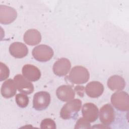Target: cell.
Returning a JSON list of instances; mask_svg holds the SVG:
<instances>
[{"instance_id":"obj_6","label":"cell","mask_w":129,"mask_h":129,"mask_svg":"<svg viewBox=\"0 0 129 129\" xmlns=\"http://www.w3.org/2000/svg\"><path fill=\"white\" fill-rule=\"evenodd\" d=\"M17 17V12L15 9L10 6H0V23L8 25L13 22Z\"/></svg>"},{"instance_id":"obj_12","label":"cell","mask_w":129,"mask_h":129,"mask_svg":"<svg viewBox=\"0 0 129 129\" xmlns=\"http://www.w3.org/2000/svg\"><path fill=\"white\" fill-rule=\"evenodd\" d=\"M23 76L31 82L38 81L41 77V72L39 69L31 64H26L22 68Z\"/></svg>"},{"instance_id":"obj_9","label":"cell","mask_w":129,"mask_h":129,"mask_svg":"<svg viewBox=\"0 0 129 129\" xmlns=\"http://www.w3.org/2000/svg\"><path fill=\"white\" fill-rule=\"evenodd\" d=\"M82 113L83 117L89 122L96 121L99 115V110L97 106L92 103H86L82 107Z\"/></svg>"},{"instance_id":"obj_10","label":"cell","mask_w":129,"mask_h":129,"mask_svg":"<svg viewBox=\"0 0 129 129\" xmlns=\"http://www.w3.org/2000/svg\"><path fill=\"white\" fill-rule=\"evenodd\" d=\"M71 68L70 61L66 58H61L56 60L53 66L54 74L59 77L67 75Z\"/></svg>"},{"instance_id":"obj_7","label":"cell","mask_w":129,"mask_h":129,"mask_svg":"<svg viewBox=\"0 0 129 129\" xmlns=\"http://www.w3.org/2000/svg\"><path fill=\"white\" fill-rule=\"evenodd\" d=\"M17 89L21 93L29 95L31 94L34 89L32 83L21 74L16 75L14 78Z\"/></svg>"},{"instance_id":"obj_21","label":"cell","mask_w":129,"mask_h":129,"mask_svg":"<svg viewBox=\"0 0 129 129\" xmlns=\"http://www.w3.org/2000/svg\"><path fill=\"white\" fill-rule=\"evenodd\" d=\"M90 125V122L82 117L77 120L75 128H89L91 127Z\"/></svg>"},{"instance_id":"obj_8","label":"cell","mask_w":129,"mask_h":129,"mask_svg":"<svg viewBox=\"0 0 129 129\" xmlns=\"http://www.w3.org/2000/svg\"><path fill=\"white\" fill-rule=\"evenodd\" d=\"M99 113L100 120L105 126L110 125L114 120V111L110 104H106L101 107Z\"/></svg>"},{"instance_id":"obj_4","label":"cell","mask_w":129,"mask_h":129,"mask_svg":"<svg viewBox=\"0 0 129 129\" xmlns=\"http://www.w3.org/2000/svg\"><path fill=\"white\" fill-rule=\"evenodd\" d=\"M32 54L35 59L40 62H46L51 59L54 52L51 47L41 44L35 46L32 51Z\"/></svg>"},{"instance_id":"obj_1","label":"cell","mask_w":129,"mask_h":129,"mask_svg":"<svg viewBox=\"0 0 129 129\" xmlns=\"http://www.w3.org/2000/svg\"><path fill=\"white\" fill-rule=\"evenodd\" d=\"M82 101L79 99H72L68 101L60 111V116L63 119H69L76 116L80 110Z\"/></svg>"},{"instance_id":"obj_18","label":"cell","mask_w":129,"mask_h":129,"mask_svg":"<svg viewBox=\"0 0 129 129\" xmlns=\"http://www.w3.org/2000/svg\"><path fill=\"white\" fill-rule=\"evenodd\" d=\"M15 100L17 104L21 108L27 107L29 104V98L26 94L19 93L16 95Z\"/></svg>"},{"instance_id":"obj_11","label":"cell","mask_w":129,"mask_h":129,"mask_svg":"<svg viewBox=\"0 0 129 129\" xmlns=\"http://www.w3.org/2000/svg\"><path fill=\"white\" fill-rule=\"evenodd\" d=\"M9 51L12 56L17 58H23L28 53V49L27 46L20 42L12 43L9 46Z\"/></svg>"},{"instance_id":"obj_17","label":"cell","mask_w":129,"mask_h":129,"mask_svg":"<svg viewBox=\"0 0 129 129\" xmlns=\"http://www.w3.org/2000/svg\"><path fill=\"white\" fill-rule=\"evenodd\" d=\"M107 84L111 90L119 91L124 88L125 82L122 77L118 75H113L108 79Z\"/></svg>"},{"instance_id":"obj_3","label":"cell","mask_w":129,"mask_h":129,"mask_svg":"<svg viewBox=\"0 0 129 129\" xmlns=\"http://www.w3.org/2000/svg\"><path fill=\"white\" fill-rule=\"evenodd\" d=\"M111 102L117 110L126 111L129 109V96L125 91H117L111 97Z\"/></svg>"},{"instance_id":"obj_2","label":"cell","mask_w":129,"mask_h":129,"mask_svg":"<svg viewBox=\"0 0 129 129\" xmlns=\"http://www.w3.org/2000/svg\"><path fill=\"white\" fill-rule=\"evenodd\" d=\"M90 78V74L88 70L81 66L73 67L69 76V81L75 84H83L88 82Z\"/></svg>"},{"instance_id":"obj_16","label":"cell","mask_w":129,"mask_h":129,"mask_svg":"<svg viewBox=\"0 0 129 129\" xmlns=\"http://www.w3.org/2000/svg\"><path fill=\"white\" fill-rule=\"evenodd\" d=\"M17 87L14 80L9 79L5 81L1 87L2 95L5 98H10L16 93Z\"/></svg>"},{"instance_id":"obj_15","label":"cell","mask_w":129,"mask_h":129,"mask_svg":"<svg viewBox=\"0 0 129 129\" xmlns=\"http://www.w3.org/2000/svg\"><path fill=\"white\" fill-rule=\"evenodd\" d=\"M23 39L27 44L34 46L41 42V35L39 31L36 29H29L24 34Z\"/></svg>"},{"instance_id":"obj_5","label":"cell","mask_w":129,"mask_h":129,"mask_svg":"<svg viewBox=\"0 0 129 129\" xmlns=\"http://www.w3.org/2000/svg\"><path fill=\"white\" fill-rule=\"evenodd\" d=\"M50 95L46 91H39L33 96V107L36 110L41 111L46 109L50 103Z\"/></svg>"},{"instance_id":"obj_13","label":"cell","mask_w":129,"mask_h":129,"mask_svg":"<svg viewBox=\"0 0 129 129\" xmlns=\"http://www.w3.org/2000/svg\"><path fill=\"white\" fill-rule=\"evenodd\" d=\"M104 89V86L102 83L98 81H92L86 85L85 92L89 97L96 98L103 94Z\"/></svg>"},{"instance_id":"obj_20","label":"cell","mask_w":129,"mask_h":129,"mask_svg":"<svg viewBox=\"0 0 129 129\" xmlns=\"http://www.w3.org/2000/svg\"><path fill=\"white\" fill-rule=\"evenodd\" d=\"M40 126L41 128H56V124L54 121L49 118L43 119L40 123Z\"/></svg>"},{"instance_id":"obj_19","label":"cell","mask_w":129,"mask_h":129,"mask_svg":"<svg viewBox=\"0 0 129 129\" xmlns=\"http://www.w3.org/2000/svg\"><path fill=\"white\" fill-rule=\"evenodd\" d=\"M10 75L9 68L2 62H0V81H3L7 79Z\"/></svg>"},{"instance_id":"obj_14","label":"cell","mask_w":129,"mask_h":129,"mask_svg":"<svg viewBox=\"0 0 129 129\" xmlns=\"http://www.w3.org/2000/svg\"><path fill=\"white\" fill-rule=\"evenodd\" d=\"M56 95L60 101L68 102L74 98L75 92L71 86L61 85L56 89Z\"/></svg>"}]
</instances>
